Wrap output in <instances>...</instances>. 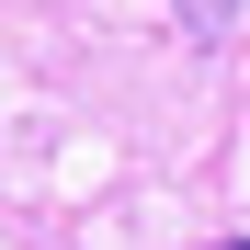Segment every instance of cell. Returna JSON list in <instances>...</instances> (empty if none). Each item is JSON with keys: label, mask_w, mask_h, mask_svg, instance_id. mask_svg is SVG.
Returning <instances> with one entry per match:
<instances>
[{"label": "cell", "mask_w": 250, "mask_h": 250, "mask_svg": "<svg viewBox=\"0 0 250 250\" xmlns=\"http://www.w3.org/2000/svg\"><path fill=\"white\" fill-rule=\"evenodd\" d=\"M171 12H182V34H193V46H216V34L239 23V0H171Z\"/></svg>", "instance_id": "cell-1"}, {"label": "cell", "mask_w": 250, "mask_h": 250, "mask_svg": "<svg viewBox=\"0 0 250 250\" xmlns=\"http://www.w3.org/2000/svg\"><path fill=\"white\" fill-rule=\"evenodd\" d=\"M205 250H250V239H205Z\"/></svg>", "instance_id": "cell-2"}]
</instances>
